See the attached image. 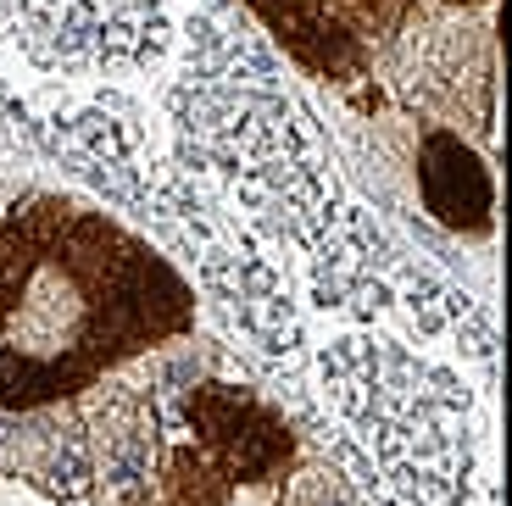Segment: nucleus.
Segmentation results:
<instances>
[{"label":"nucleus","instance_id":"20e7f679","mask_svg":"<svg viewBox=\"0 0 512 506\" xmlns=\"http://www.w3.org/2000/svg\"><path fill=\"white\" fill-rule=\"evenodd\" d=\"M151 473V434H117L106 445V484L112 490H134Z\"/></svg>","mask_w":512,"mask_h":506},{"label":"nucleus","instance_id":"7ed1b4c3","mask_svg":"<svg viewBox=\"0 0 512 506\" xmlns=\"http://www.w3.org/2000/svg\"><path fill=\"white\" fill-rule=\"evenodd\" d=\"M423 201L451 228H485L490 223V173L474 162V151L451 134H435L423 145Z\"/></svg>","mask_w":512,"mask_h":506},{"label":"nucleus","instance_id":"39448f33","mask_svg":"<svg viewBox=\"0 0 512 506\" xmlns=\"http://www.w3.org/2000/svg\"><path fill=\"white\" fill-rule=\"evenodd\" d=\"M173 506H223V479L190 451L173 462Z\"/></svg>","mask_w":512,"mask_h":506},{"label":"nucleus","instance_id":"0eeeda50","mask_svg":"<svg viewBox=\"0 0 512 506\" xmlns=\"http://www.w3.org/2000/svg\"><path fill=\"white\" fill-rule=\"evenodd\" d=\"M323 506H351V501H346V495H329V501H323Z\"/></svg>","mask_w":512,"mask_h":506},{"label":"nucleus","instance_id":"f257e3e1","mask_svg":"<svg viewBox=\"0 0 512 506\" xmlns=\"http://www.w3.org/2000/svg\"><path fill=\"white\" fill-rule=\"evenodd\" d=\"M323 384L346 418L373 440L384 473L418 506H451L468 490V395L451 373L412 362L396 345L334 340L323 351Z\"/></svg>","mask_w":512,"mask_h":506},{"label":"nucleus","instance_id":"f03ea898","mask_svg":"<svg viewBox=\"0 0 512 506\" xmlns=\"http://www.w3.org/2000/svg\"><path fill=\"white\" fill-rule=\"evenodd\" d=\"M190 423L229 456L234 479H268L284 456H290V434L251 395L229 390V384H206L190 406Z\"/></svg>","mask_w":512,"mask_h":506},{"label":"nucleus","instance_id":"423d86ee","mask_svg":"<svg viewBox=\"0 0 512 506\" xmlns=\"http://www.w3.org/2000/svg\"><path fill=\"white\" fill-rule=\"evenodd\" d=\"M45 473H51V490L78 495L84 484H90V456H84V445H78V440H62V445H56V456L45 462Z\"/></svg>","mask_w":512,"mask_h":506}]
</instances>
